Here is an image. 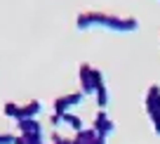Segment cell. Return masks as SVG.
I'll return each instance as SVG.
<instances>
[{
    "label": "cell",
    "mask_w": 160,
    "mask_h": 144,
    "mask_svg": "<svg viewBox=\"0 0 160 144\" xmlns=\"http://www.w3.org/2000/svg\"><path fill=\"white\" fill-rule=\"evenodd\" d=\"M17 139L12 137V135H0V144H14Z\"/></svg>",
    "instance_id": "cell-1"
}]
</instances>
